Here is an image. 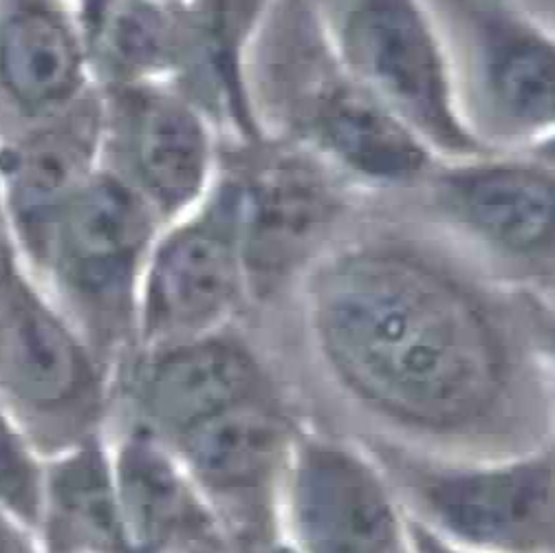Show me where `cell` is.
Here are the masks:
<instances>
[{"label": "cell", "mask_w": 555, "mask_h": 553, "mask_svg": "<svg viewBox=\"0 0 555 553\" xmlns=\"http://www.w3.org/2000/svg\"><path fill=\"white\" fill-rule=\"evenodd\" d=\"M305 298L333 373L395 417L461 426L503 388L505 349L490 311L422 252L388 241L326 252L305 273Z\"/></svg>", "instance_id": "1"}, {"label": "cell", "mask_w": 555, "mask_h": 553, "mask_svg": "<svg viewBox=\"0 0 555 553\" xmlns=\"http://www.w3.org/2000/svg\"><path fill=\"white\" fill-rule=\"evenodd\" d=\"M247 89L262 137L300 146L351 188L424 183L441 162L341 62L313 0H273Z\"/></svg>", "instance_id": "2"}, {"label": "cell", "mask_w": 555, "mask_h": 553, "mask_svg": "<svg viewBox=\"0 0 555 553\" xmlns=\"http://www.w3.org/2000/svg\"><path fill=\"white\" fill-rule=\"evenodd\" d=\"M162 221L102 170L21 260L106 366L137 344L144 271Z\"/></svg>", "instance_id": "3"}, {"label": "cell", "mask_w": 555, "mask_h": 553, "mask_svg": "<svg viewBox=\"0 0 555 553\" xmlns=\"http://www.w3.org/2000/svg\"><path fill=\"white\" fill-rule=\"evenodd\" d=\"M456 102L490 153H522L555 132V31L516 0H428Z\"/></svg>", "instance_id": "4"}, {"label": "cell", "mask_w": 555, "mask_h": 553, "mask_svg": "<svg viewBox=\"0 0 555 553\" xmlns=\"http://www.w3.org/2000/svg\"><path fill=\"white\" fill-rule=\"evenodd\" d=\"M326 34L362 80L441 159L488 155L463 121L428 0H313Z\"/></svg>", "instance_id": "5"}, {"label": "cell", "mask_w": 555, "mask_h": 553, "mask_svg": "<svg viewBox=\"0 0 555 553\" xmlns=\"http://www.w3.org/2000/svg\"><path fill=\"white\" fill-rule=\"evenodd\" d=\"M223 166L238 192L249 303L269 300L326 254L351 185L311 153L271 137L225 144Z\"/></svg>", "instance_id": "6"}, {"label": "cell", "mask_w": 555, "mask_h": 553, "mask_svg": "<svg viewBox=\"0 0 555 553\" xmlns=\"http://www.w3.org/2000/svg\"><path fill=\"white\" fill-rule=\"evenodd\" d=\"M225 137L179 82L100 87V170L130 190L162 226L212 190Z\"/></svg>", "instance_id": "7"}, {"label": "cell", "mask_w": 555, "mask_h": 553, "mask_svg": "<svg viewBox=\"0 0 555 553\" xmlns=\"http://www.w3.org/2000/svg\"><path fill=\"white\" fill-rule=\"evenodd\" d=\"M247 303L238 192L221 164L212 190L155 239L139 294L134 351L225 331Z\"/></svg>", "instance_id": "8"}, {"label": "cell", "mask_w": 555, "mask_h": 553, "mask_svg": "<svg viewBox=\"0 0 555 553\" xmlns=\"http://www.w3.org/2000/svg\"><path fill=\"white\" fill-rule=\"evenodd\" d=\"M106 366L16 254L0 260V406L47 439L91 417Z\"/></svg>", "instance_id": "9"}, {"label": "cell", "mask_w": 555, "mask_h": 553, "mask_svg": "<svg viewBox=\"0 0 555 553\" xmlns=\"http://www.w3.org/2000/svg\"><path fill=\"white\" fill-rule=\"evenodd\" d=\"M428 185L435 213L494 258L555 273V168L529 153L439 162Z\"/></svg>", "instance_id": "10"}, {"label": "cell", "mask_w": 555, "mask_h": 553, "mask_svg": "<svg viewBox=\"0 0 555 553\" xmlns=\"http://www.w3.org/2000/svg\"><path fill=\"white\" fill-rule=\"evenodd\" d=\"M98 172L100 89L55 115L0 134V194L23 262Z\"/></svg>", "instance_id": "11"}, {"label": "cell", "mask_w": 555, "mask_h": 553, "mask_svg": "<svg viewBox=\"0 0 555 553\" xmlns=\"http://www.w3.org/2000/svg\"><path fill=\"white\" fill-rule=\"evenodd\" d=\"M98 89L76 0H0V134Z\"/></svg>", "instance_id": "12"}, {"label": "cell", "mask_w": 555, "mask_h": 553, "mask_svg": "<svg viewBox=\"0 0 555 553\" xmlns=\"http://www.w3.org/2000/svg\"><path fill=\"white\" fill-rule=\"evenodd\" d=\"M424 499L450 533L476 546L535 549L555 529V454L439 472L426 478Z\"/></svg>", "instance_id": "13"}, {"label": "cell", "mask_w": 555, "mask_h": 553, "mask_svg": "<svg viewBox=\"0 0 555 553\" xmlns=\"http://www.w3.org/2000/svg\"><path fill=\"white\" fill-rule=\"evenodd\" d=\"M296 525L307 553H403L392 505L353 454L309 443L294 476Z\"/></svg>", "instance_id": "14"}, {"label": "cell", "mask_w": 555, "mask_h": 553, "mask_svg": "<svg viewBox=\"0 0 555 553\" xmlns=\"http://www.w3.org/2000/svg\"><path fill=\"white\" fill-rule=\"evenodd\" d=\"M124 362H134L139 397L153 420L183 435L212 414L260 395L262 375L245 344L225 331L137 349Z\"/></svg>", "instance_id": "15"}, {"label": "cell", "mask_w": 555, "mask_h": 553, "mask_svg": "<svg viewBox=\"0 0 555 553\" xmlns=\"http://www.w3.org/2000/svg\"><path fill=\"white\" fill-rule=\"evenodd\" d=\"M194 472L219 490L258 483L283 446V424L260 395L243 399L181 435Z\"/></svg>", "instance_id": "16"}, {"label": "cell", "mask_w": 555, "mask_h": 553, "mask_svg": "<svg viewBox=\"0 0 555 553\" xmlns=\"http://www.w3.org/2000/svg\"><path fill=\"white\" fill-rule=\"evenodd\" d=\"M115 488L134 546H162L190 538L198 516L170 461L146 437H132L117 463Z\"/></svg>", "instance_id": "17"}, {"label": "cell", "mask_w": 555, "mask_h": 553, "mask_svg": "<svg viewBox=\"0 0 555 553\" xmlns=\"http://www.w3.org/2000/svg\"><path fill=\"white\" fill-rule=\"evenodd\" d=\"M49 499L55 525L72 544L91 553H134L115 480L98 448H82L55 467Z\"/></svg>", "instance_id": "18"}, {"label": "cell", "mask_w": 555, "mask_h": 553, "mask_svg": "<svg viewBox=\"0 0 555 553\" xmlns=\"http://www.w3.org/2000/svg\"><path fill=\"white\" fill-rule=\"evenodd\" d=\"M0 507L29 525L40 518L42 510L38 467L21 433L8 420L3 406H0Z\"/></svg>", "instance_id": "19"}, {"label": "cell", "mask_w": 555, "mask_h": 553, "mask_svg": "<svg viewBox=\"0 0 555 553\" xmlns=\"http://www.w3.org/2000/svg\"><path fill=\"white\" fill-rule=\"evenodd\" d=\"M0 553H36L21 527L0 507Z\"/></svg>", "instance_id": "20"}, {"label": "cell", "mask_w": 555, "mask_h": 553, "mask_svg": "<svg viewBox=\"0 0 555 553\" xmlns=\"http://www.w3.org/2000/svg\"><path fill=\"white\" fill-rule=\"evenodd\" d=\"M412 542L416 553H463L452 549L450 544L441 542L437 536H433L430 531L422 529V527H412Z\"/></svg>", "instance_id": "21"}, {"label": "cell", "mask_w": 555, "mask_h": 553, "mask_svg": "<svg viewBox=\"0 0 555 553\" xmlns=\"http://www.w3.org/2000/svg\"><path fill=\"white\" fill-rule=\"evenodd\" d=\"M522 153H529V155H533L535 159H540V162L548 164L551 168H555V132L548 134V137H544L542 142H538L535 146H531L529 151H522Z\"/></svg>", "instance_id": "22"}, {"label": "cell", "mask_w": 555, "mask_h": 553, "mask_svg": "<svg viewBox=\"0 0 555 553\" xmlns=\"http://www.w3.org/2000/svg\"><path fill=\"white\" fill-rule=\"evenodd\" d=\"M16 254L12 245V234H10V223L5 215V205H3V194H0V260Z\"/></svg>", "instance_id": "23"}, {"label": "cell", "mask_w": 555, "mask_h": 553, "mask_svg": "<svg viewBox=\"0 0 555 553\" xmlns=\"http://www.w3.org/2000/svg\"><path fill=\"white\" fill-rule=\"evenodd\" d=\"M151 3H157V5H172V8H177V5H183L185 0H151Z\"/></svg>", "instance_id": "24"}]
</instances>
